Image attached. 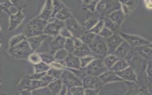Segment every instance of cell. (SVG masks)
Masks as SVG:
<instances>
[{
	"instance_id": "3957f363",
	"label": "cell",
	"mask_w": 152,
	"mask_h": 95,
	"mask_svg": "<svg viewBox=\"0 0 152 95\" xmlns=\"http://www.w3.org/2000/svg\"><path fill=\"white\" fill-rule=\"evenodd\" d=\"M31 49L29 43L26 40H23L18 45L10 48V53L15 58L20 59H25L28 57L31 53Z\"/></svg>"
},
{
	"instance_id": "bcb514c9",
	"label": "cell",
	"mask_w": 152,
	"mask_h": 95,
	"mask_svg": "<svg viewBox=\"0 0 152 95\" xmlns=\"http://www.w3.org/2000/svg\"><path fill=\"white\" fill-rule=\"evenodd\" d=\"M146 73L149 81H152V59L148 61Z\"/></svg>"
},
{
	"instance_id": "9f6ffc18",
	"label": "cell",
	"mask_w": 152,
	"mask_h": 95,
	"mask_svg": "<svg viewBox=\"0 0 152 95\" xmlns=\"http://www.w3.org/2000/svg\"><path fill=\"white\" fill-rule=\"evenodd\" d=\"M115 1H116V0H115Z\"/></svg>"
},
{
	"instance_id": "9c48e42d",
	"label": "cell",
	"mask_w": 152,
	"mask_h": 95,
	"mask_svg": "<svg viewBox=\"0 0 152 95\" xmlns=\"http://www.w3.org/2000/svg\"><path fill=\"white\" fill-rule=\"evenodd\" d=\"M119 34L131 47H137L142 45H148L150 43V42L147 40L138 36L128 34L124 33H119Z\"/></svg>"
},
{
	"instance_id": "e575fe53",
	"label": "cell",
	"mask_w": 152,
	"mask_h": 95,
	"mask_svg": "<svg viewBox=\"0 0 152 95\" xmlns=\"http://www.w3.org/2000/svg\"><path fill=\"white\" fill-rule=\"evenodd\" d=\"M69 53L64 49L62 48L57 50L53 55L55 60H64Z\"/></svg>"
},
{
	"instance_id": "4fadbf2b",
	"label": "cell",
	"mask_w": 152,
	"mask_h": 95,
	"mask_svg": "<svg viewBox=\"0 0 152 95\" xmlns=\"http://www.w3.org/2000/svg\"><path fill=\"white\" fill-rule=\"evenodd\" d=\"M133 51L141 58L150 61L152 59V48L147 45H142L132 48Z\"/></svg>"
},
{
	"instance_id": "5bb4252c",
	"label": "cell",
	"mask_w": 152,
	"mask_h": 95,
	"mask_svg": "<svg viewBox=\"0 0 152 95\" xmlns=\"http://www.w3.org/2000/svg\"><path fill=\"white\" fill-rule=\"evenodd\" d=\"M103 84H107L112 82H118V81H124V80L119 77L116 72L111 71L107 70L106 72H103L99 76Z\"/></svg>"
},
{
	"instance_id": "d6986e66",
	"label": "cell",
	"mask_w": 152,
	"mask_h": 95,
	"mask_svg": "<svg viewBox=\"0 0 152 95\" xmlns=\"http://www.w3.org/2000/svg\"><path fill=\"white\" fill-rule=\"evenodd\" d=\"M24 17V15L21 12V10H18L16 14L10 15L9 30L11 31L15 29L21 23Z\"/></svg>"
},
{
	"instance_id": "ffe728a7",
	"label": "cell",
	"mask_w": 152,
	"mask_h": 95,
	"mask_svg": "<svg viewBox=\"0 0 152 95\" xmlns=\"http://www.w3.org/2000/svg\"><path fill=\"white\" fill-rule=\"evenodd\" d=\"M52 11H53L52 0H46L45 4L39 17L47 21L51 17Z\"/></svg>"
},
{
	"instance_id": "83f0119b",
	"label": "cell",
	"mask_w": 152,
	"mask_h": 95,
	"mask_svg": "<svg viewBox=\"0 0 152 95\" xmlns=\"http://www.w3.org/2000/svg\"><path fill=\"white\" fill-rule=\"evenodd\" d=\"M99 19L97 18H90L87 20L83 25V28L84 31H88L90 30L92 27H93L99 21Z\"/></svg>"
},
{
	"instance_id": "836d02e7",
	"label": "cell",
	"mask_w": 152,
	"mask_h": 95,
	"mask_svg": "<svg viewBox=\"0 0 152 95\" xmlns=\"http://www.w3.org/2000/svg\"><path fill=\"white\" fill-rule=\"evenodd\" d=\"M53 4V11L50 17H55L56 14L62 8L65 7V6L62 4L59 0H52Z\"/></svg>"
},
{
	"instance_id": "ab89813d",
	"label": "cell",
	"mask_w": 152,
	"mask_h": 95,
	"mask_svg": "<svg viewBox=\"0 0 152 95\" xmlns=\"http://www.w3.org/2000/svg\"><path fill=\"white\" fill-rule=\"evenodd\" d=\"M39 55L41 57L42 61H43V62H45L46 64H47L48 65L49 64H50L52 62H53V61H55L54 56H53V55L50 54V53H48L45 52V53H42Z\"/></svg>"
},
{
	"instance_id": "7bdbcfd3",
	"label": "cell",
	"mask_w": 152,
	"mask_h": 95,
	"mask_svg": "<svg viewBox=\"0 0 152 95\" xmlns=\"http://www.w3.org/2000/svg\"><path fill=\"white\" fill-rule=\"evenodd\" d=\"M32 94H50L51 91L49 90V88L48 87H40L39 88H36L33 90V91L31 92Z\"/></svg>"
},
{
	"instance_id": "4dcf8cb0",
	"label": "cell",
	"mask_w": 152,
	"mask_h": 95,
	"mask_svg": "<svg viewBox=\"0 0 152 95\" xmlns=\"http://www.w3.org/2000/svg\"><path fill=\"white\" fill-rule=\"evenodd\" d=\"M48 84L42 80H31V83H30V90L31 91L33 90L39 88L40 87H45L48 86Z\"/></svg>"
},
{
	"instance_id": "f35d334b",
	"label": "cell",
	"mask_w": 152,
	"mask_h": 95,
	"mask_svg": "<svg viewBox=\"0 0 152 95\" xmlns=\"http://www.w3.org/2000/svg\"><path fill=\"white\" fill-rule=\"evenodd\" d=\"M95 58H96L93 55H89V56H84L82 58H80L81 68H85Z\"/></svg>"
},
{
	"instance_id": "5b68a950",
	"label": "cell",
	"mask_w": 152,
	"mask_h": 95,
	"mask_svg": "<svg viewBox=\"0 0 152 95\" xmlns=\"http://www.w3.org/2000/svg\"><path fill=\"white\" fill-rule=\"evenodd\" d=\"M87 75L99 77L108 69L103 64L101 59L95 58L87 66L84 68Z\"/></svg>"
},
{
	"instance_id": "ac0fdd59",
	"label": "cell",
	"mask_w": 152,
	"mask_h": 95,
	"mask_svg": "<svg viewBox=\"0 0 152 95\" xmlns=\"http://www.w3.org/2000/svg\"><path fill=\"white\" fill-rule=\"evenodd\" d=\"M66 66L71 69L81 68L80 59L79 57L74 55L73 53H68L64 59Z\"/></svg>"
},
{
	"instance_id": "44dd1931",
	"label": "cell",
	"mask_w": 152,
	"mask_h": 95,
	"mask_svg": "<svg viewBox=\"0 0 152 95\" xmlns=\"http://www.w3.org/2000/svg\"><path fill=\"white\" fill-rule=\"evenodd\" d=\"M74 55L79 57V58H82L84 56H89V55H93V53L91 51L88 45L83 43L79 47L75 48V50L72 53Z\"/></svg>"
},
{
	"instance_id": "ee69618b",
	"label": "cell",
	"mask_w": 152,
	"mask_h": 95,
	"mask_svg": "<svg viewBox=\"0 0 152 95\" xmlns=\"http://www.w3.org/2000/svg\"><path fill=\"white\" fill-rule=\"evenodd\" d=\"M28 58V61L33 64H38L39 62L42 61V59L40 55L37 53H31V54H30Z\"/></svg>"
},
{
	"instance_id": "9a60e30c",
	"label": "cell",
	"mask_w": 152,
	"mask_h": 95,
	"mask_svg": "<svg viewBox=\"0 0 152 95\" xmlns=\"http://www.w3.org/2000/svg\"><path fill=\"white\" fill-rule=\"evenodd\" d=\"M131 48V46L126 41L124 40L114 51L113 54L119 58L125 59L130 53Z\"/></svg>"
},
{
	"instance_id": "cb8c5ba5",
	"label": "cell",
	"mask_w": 152,
	"mask_h": 95,
	"mask_svg": "<svg viewBox=\"0 0 152 95\" xmlns=\"http://www.w3.org/2000/svg\"><path fill=\"white\" fill-rule=\"evenodd\" d=\"M129 66V64L128 61H126L125 59L120 58L113 64V65L109 70H111L115 72H117L125 69Z\"/></svg>"
},
{
	"instance_id": "2e32d148",
	"label": "cell",
	"mask_w": 152,
	"mask_h": 95,
	"mask_svg": "<svg viewBox=\"0 0 152 95\" xmlns=\"http://www.w3.org/2000/svg\"><path fill=\"white\" fill-rule=\"evenodd\" d=\"M66 38L62 37V36L58 35L55 38L52 40L49 45V53L52 55L54 53L60 49L64 48L65 42Z\"/></svg>"
},
{
	"instance_id": "c3c4849f",
	"label": "cell",
	"mask_w": 152,
	"mask_h": 95,
	"mask_svg": "<svg viewBox=\"0 0 152 95\" xmlns=\"http://www.w3.org/2000/svg\"><path fill=\"white\" fill-rule=\"evenodd\" d=\"M100 90L93 88H84V94L86 95H96L97 94Z\"/></svg>"
},
{
	"instance_id": "277c9868",
	"label": "cell",
	"mask_w": 152,
	"mask_h": 95,
	"mask_svg": "<svg viewBox=\"0 0 152 95\" xmlns=\"http://www.w3.org/2000/svg\"><path fill=\"white\" fill-rule=\"evenodd\" d=\"M88 46L96 57L97 56L104 55L107 53V46L105 39L99 34H96Z\"/></svg>"
},
{
	"instance_id": "11a10c76",
	"label": "cell",
	"mask_w": 152,
	"mask_h": 95,
	"mask_svg": "<svg viewBox=\"0 0 152 95\" xmlns=\"http://www.w3.org/2000/svg\"><path fill=\"white\" fill-rule=\"evenodd\" d=\"M151 2H152V0H151Z\"/></svg>"
},
{
	"instance_id": "d590c367",
	"label": "cell",
	"mask_w": 152,
	"mask_h": 95,
	"mask_svg": "<svg viewBox=\"0 0 152 95\" xmlns=\"http://www.w3.org/2000/svg\"><path fill=\"white\" fill-rule=\"evenodd\" d=\"M30 83H31V79L28 77V76L26 77L21 81L20 84L18 85V88L21 91H22L23 90H30Z\"/></svg>"
},
{
	"instance_id": "1f68e13d",
	"label": "cell",
	"mask_w": 152,
	"mask_h": 95,
	"mask_svg": "<svg viewBox=\"0 0 152 95\" xmlns=\"http://www.w3.org/2000/svg\"><path fill=\"white\" fill-rule=\"evenodd\" d=\"M50 68V66L44 62H40L38 64H34L35 72H47Z\"/></svg>"
},
{
	"instance_id": "60d3db41",
	"label": "cell",
	"mask_w": 152,
	"mask_h": 95,
	"mask_svg": "<svg viewBox=\"0 0 152 95\" xmlns=\"http://www.w3.org/2000/svg\"><path fill=\"white\" fill-rule=\"evenodd\" d=\"M62 72V69L53 68L51 69L49 68V70L46 72V74L49 75L55 78H59L61 77Z\"/></svg>"
},
{
	"instance_id": "f1b7e54d",
	"label": "cell",
	"mask_w": 152,
	"mask_h": 95,
	"mask_svg": "<svg viewBox=\"0 0 152 95\" xmlns=\"http://www.w3.org/2000/svg\"><path fill=\"white\" fill-rule=\"evenodd\" d=\"M104 21V26L108 28L113 32H115L119 30V26L118 24L113 22L111 20H110L107 17H105L103 20Z\"/></svg>"
},
{
	"instance_id": "681fc988",
	"label": "cell",
	"mask_w": 152,
	"mask_h": 95,
	"mask_svg": "<svg viewBox=\"0 0 152 95\" xmlns=\"http://www.w3.org/2000/svg\"><path fill=\"white\" fill-rule=\"evenodd\" d=\"M10 1L17 8H20V10H21V8L24 7V0H10Z\"/></svg>"
},
{
	"instance_id": "e0dca14e",
	"label": "cell",
	"mask_w": 152,
	"mask_h": 95,
	"mask_svg": "<svg viewBox=\"0 0 152 95\" xmlns=\"http://www.w3.org/2000/svg\"><path fill=\"white\" fill-rule=\"evenodd\" d=\"M48 35L42 34L40 35L28 37L27 41L29 43L31 49L33 50H35L40 47L42 43L48 38Z\"/></svg>"
},
{
	"instance_id": "b9f144b4",
	"label": "cell",
	"mask_w": 152,
	"mask_h": 95,
	"mask_svg": "<svg viewBox=\"0 0 152 95\" xmlns=\"http://www.w3.org/2000/svg\"><path fill=\"white\" fill-rule=\"evenodd\" d=\"M113 34V32L104 26L103 27V28L101 30V31L99 33V35L104 39L108 38L112 36Z\"/></svg>"
},
{
	"instance_id": "8992f818",
	"label": "cell",
	"mask_w": 152,
	"mask_h": 95,
	"mask_svg": "<svg viewBox=\"0 0 152 95\" xmlns=\"http://www.w3.org/2000/svg\"><path fill=\"white\" fill-rule=\"evenodd\" d=\"M60 78L63 84L65 85L68 88L74 86H83L82 80L76 76L71 71L62 70Z\"/></svg>"
},
{
	"instance_id": "30bf717a",
	"label": "cell",
	"mask_w": 152,
	"mask_h": 95,
	"mask_svg": "<svg viewBox=\"0 0 152 95\" xmlns=\"http://www.w3.org/2000/svg\"><path fill=\"white\" fill-rule=\"evenodd\" d=\"M83 87L84 88H93L100 90L103 84L97 76L87 75L82 79Z\"/></svg>"
},
{
	"instance_id": "4316f807",
	"label": "cell",
	"mask_w": 152,
	"mask_h": 95,
	"mask_svg": "<svg viewBox=\"0 0 152 95\" xmlns=\"http://www.w3.org/2000/svg\"><path fill=\"white\" fill-rule=\"evenodd\" d=\"M96 35V34L91 32L84 31L83 34L80 37V39L82 41L83 43L88 45L93 41Z\"/></svg>"
},
{
	"instance_id": "816d5d0a",
	"label": "cell",
	"mask_w": 152,
	"mask_h": 95,
	"mask_svg": "<svg viewBox=\"0 0 152 95\" xmlns=\"http://www.w3.org/2000/svg\"><path fill=\"white\" fill-rule=\"evenodd\" d=\"M67 91H68V87L65 85L63 84L59 94H66Z\"/></svg>"
},
{
	"instance_id": "ba28073f",
	"label": "cell",
	"mask_w": 152,
	"mask_h": 95,
	"mask_svg": "<svg viewBox=\"0 0 152 95\" xmlns=\"http://www.w3.org/2000/svg\"><path fill=\"white\" fill-rule=\"evenodd\" d=\"M65 26V23L55 18V20L47 23L43 30V34L48 36H56L59 34L60 30Z\"/></svg>"
},
{
	"instance_id": "52a82bcc",
	"label": "cell",
	"mask_w": 152,
	"mask_h": 95,
	"mask_svg": "<svg viewBox=\"0 0 152 95\" xmlns=\"http://www.w3.org/2000/svg\"><path fill=\"white\" fill-rule=\"evenodd\" d=\"M64 23L65 27L69 30L73 37L80 38L84 32L83 27L72 17L66 20Z\"/></svg>"
},
{
	"instance_id": "8d00e7d4",
	"label": "cell",
	"mask_w": 152,
	"mask_h": 95,
	"mask_svg": "<svg viewBox=\"0 0 152 95\" xmlns=\"http://www.w3.org/2000/svg\"><path fill=\"white\" fill-rule=\"evenodd\" d=\"M104 27V21L103 20L100 19L99 20V21L96 24V25L92 27L90 30H88V32H91L94 33L95 34H99V32L101 31V30Z\"/></svg>"
},
{
	"instance_id": "484cf974",
	"label": "cell",
	"mask_w": 152,
	"mask_h": 95,
	"mask_svg": "<svg viewBox=\"0 0 152 95\" xmlns=\"http://www.w3.org/2000/svg\"><path fill=\"white\" fill-rule=\"evenodd\" d=\"M55 18L60 21H65L71 17V14L69 10L66 7H64L59 11H58L55 15Z\"/></svg>"
},
{
	"instance_id": "d4e9b609",
	"label": "cell",
	"mask_w": 152,
	"mask_h": 95,
	"mask_svg": "<svg viewBox=\"0 0 152 95\" xmlns=\"http://www.w3.org/2000/svg\"><path fill=\"white\" fill-rule=\"evenodd\" d=\"M120 58H118L114 54H108L106 55L104 59H103V62L104 66L107 68L108 70H109L113 64Z\"/></svg>"
},
{
	"instance_id": "8fae6325",
	"label": "cell",
	"mask_w": 152,
	"mask_h": 95,
	"mask_svg": "<svg viewBox=\"0 0 152 95\" xmlns=\"http://www.w3.org/2000/svg\"><path fill=\"white\" fill-rule=\"evenodd\" d=\"M105 40L107 46L108 54H113L116 48L124 40L119 34H113L112 36L105 39Z\"/></svg>"
},
{
	"instance_id": "7dc6e473",
	"label": "cell",
	"mask_w": 152,
	"mask_h": 95,
	"mask_svg": "<svg viewBox=\"0 0 152 95\" xmlns=\"http://www.w3.org/2000/svg\"><path fill=\"white\" fill-rule=\"evenodd\" d=\"M59 34L61 36H62V37H65V38H69V37H72L71 34L70 33V32L69 31V30L64 26L59 31Z\"/></svg>"
},
{
	"instance_id": "db71d44e",
	"label": "cell",
	"mask_w": 152,
	"mask_h": 95,
	"mask_svg": "<svg viewBox=\"0 0 152 95\" xmlns=\"http://www.w3.org/2000/svg\"><path fill=\"white\" fill-rule=\"evenodd\" d=\"M149 89L150 90H151L152 91V81L151 82V84H150V86H149Z\"/></svg>"
},
{
	"instance_id": "f546056e",
	"label": "cell",
	"mask_w": 152,
	"mask_h": 95,
	"mask_svg": "<svg viewBox=\"0 0 152 95\" xmlns=\"http://www.w3.org/2000/svg\"><path fill=\"white\" fill-rule=\"evenodd\" d=\"M64 48L69 53H72L75 49V47L74 43V40L72 37L66 38Z\"/></svg>"
},
{
	"instance_id": "7c38bea8",
	"label": "cell",
	"mask_w": 152,
	"mask_h": 95,
	"mask_svg": "<svg viewBox=\"0 0 152 95\" xmlns=\"http://www.w3.org/2000/svg\"><path fill=\"white\" fill-rule=\"evenodd\" d=\"M116 73L119 77H120L124 81L134 82L138 84V80L137 79V74H135L132 66H129L125 69L121 71H118Z\"/></svg>"
},
{
	"instance_id": "603a6c76",
	"label": "cell",
	"mask_w": 152,
	"mask_h": 95,
	"mask_svg": "<svg viewBox=\"0 0 152 95\" xmlns=\"http://www.w3.org/2000/svg\"><path fill=\"white\" fill-rule=\"evenodd\" d=\"M62 81L61 78H56V80H53L52 81H51L48 85V87L52 94H59L62 88Z\"/></svg>"
},
{
	"instance_id": "d6a6232c",
	"label": "cell",
	"mask_w": 152,
	"mask_h": 95,
	"mask_svg": "<svg viewBox=\"0 0 152 95\" xmlns=\"http://www.w3.org/2000/svg\"><path fill=\"white\" fill-rule=\"evenodd\" d=\"M26 37L24 34H20V35H17V36H15L12 37L10 41V48L18 45V43H20V42H23L24 40H26Z\"/></svg>"
},
{
	"instance_id": "74e56055",
	"label": "cell",
	"mask_w": 152,
	"mask_h": 95,
	"mask_svg": "<svg viewBox=\"0 0 152 95\" xmlns=\"http://www.w3.org/2000/svg\"><path fill=\"white\" fill-rule=\"evenodd\" d=\"M68 91H69V94L75 95H83L84 94V88L83 86H74L69 88H68Z\"/></svg>"
},
{
	"instance_id": "f6af8a7d",
	"label": "cell",
	"mask_w": 152,
	"mask_h": 95,
	"mask_svg": "<svg viewBox=\"0 0 152 95\" xmlns=\"http://www.w3.org/2000/svg\"><path fill=\"white\" fill-rule=\"evenodd\" d=\"M119 1L130 10L132 9L135 6L137 0H119Z\"/></svg>"
},
{
	"instance_id": "7a4b0ae2",
	"label": "cell",
	"mask_w": 152,
	"mask_h": 95,
	"mask_svg": "<svg viewBox=\"0 0 152 95\" xmlns=\"http://www.w3.org/2000/svg\"><path fill=\"white\" fill-rule=\"evenodd\" d=\"M121 8V4L115 0H100L97 4L96 11L103 16L108 15L112 12Z\"/></svg>"
},
{
	"instance_id": "7402d4cb",
	"label": "cell",
	"mask_w": 152,
	"mask_h": 95,
	"mask_svg": "<svg viewBox=\"0 0 152 95\" xmlns=\"http://www.w3.org/2000/svg\"><path fill=\"white\" fill-rule=\"evenodd\" d=\"M107 17L113 22L120 26L124 20V13L122 9L120 8L119 10L112 12Z\"/></svg>"
},
{
	"instance_id": "6da1fadb",
	"label": "cell",
	"mask_w": 152,
	"mask_h": 95,
	"mask_svg": "<svg viewBox=\"0 0 152 95\" xmlns=\"http://www.w3.org/2000/svg\"><path fill=\"white\" fill-rule=\"evenodd\" d=\"M47 23L46 20L39 17L34 18L26 25L23 34L28 38L43 34V30Z\"/></svg>"
},
{
	"instance_id": "f907efd6",
	"label": "cell",
	"mask_w": 152,
	"mask_h": 95,
	"mask_svg": "<svg viewBox=\"0 0 152 95\" xmlns=\"http://www.w3.org/2000/svg\"><path fill=\"white\" fill-rule=\"evenodd\" d=\"M72 39H73V40H74V43L75 48L79 47L80 46H81L83 44V42L80 39V38H77V37H72Z\"/></svg>"
},
{
	"instance_id": "f5cc1de1",
	"label": "cell",
	"mask_w": 152,
	"mask_h": 95,
	"mask_svg": "<svg viewBox=\"0 0 152 95\" xmlns=\"http://www.w3.org/2000/svg\"><path fill=\"white\" fill-rule=\"evenodd\" d=\"M147 6L148 8H152V2H149L147 3Z\"/></svg>"
}]
</instances>
